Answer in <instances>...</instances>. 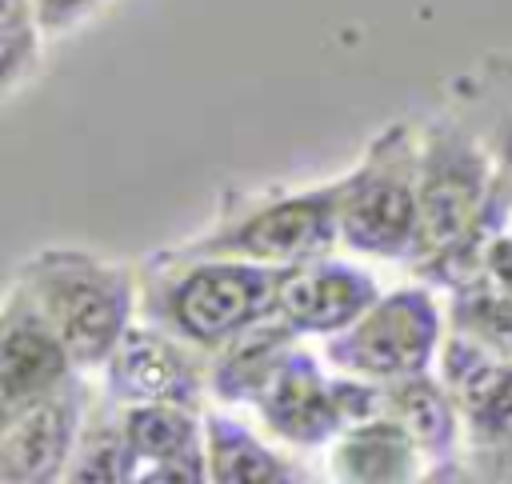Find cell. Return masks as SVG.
I'll use <instances>...</instances> for the list:
<instances>
[{"label":"cell","mask_w":512,"mask_h":484,"mask_svg":"<svg viewBox=\"0 0 512 484\" xmlns=\"http://www.w3.org/2000/svg\"><path fill=\"white\" fill-rule=\"evenodd\" d=\"M512 444V364L488 388L480 404L464 412V448H500Z\"/></svg>","instance_id":"21"},{"label":"cell","mask_w":512,"mask_h":484,"mask_svg":"<svg viewBox=\"0 0 512 484\" xmlns=\"http://www.w3.org/2000/svg\"><path fill=\"white\" fill-rule=\"evenodd\" d=\"M448 108L468 120L512 192V56H484L476 68L452 76Z\"/></svg>","instance_id":"15"},{"label":"cell","mask_w":512,"mask_h":484,"mask_svg":"<svg viewBox=\"0 0 512 484\" xmlns=\"http://www.w3.org/2000/svg\"><path fill=\"white\" fill-rule=\"evenodd\" d=\"M460 468H472L476 480H512V444L500 448H464Z\"/></svg>","instance_id":"23"},{"label":"cell","mask_w":512,"mask_h":484,"mask_svg":"<svg viewBox=\"0 0 512 484\" xmlns=\"http://www.w3.org/2000/svg\"><path fill=\"white\" fill-rule=\"evenodd\" d=\"M76 368L40 304L12 280L0 312V412L60 388Z\"/></svg>","instance_id":"11"},{"label":"cell","mask_w":512,"mask_h":484,"mask_svg":"<svg viewBox=\"0 0 512 484\" xmlns=\"http://www.w3.org/2000/svg\"><path fill=\"white\" fill-rule=\"evenodd\" d=\"M420 468H424V452L396 416L348 424L328 444V472L332 480L344 484H400V480H416Z\"/></svg>","instance_id":"14"},{"label":"cell","mask_w":512,"mask_h":484,"mask_svg":"<svg viewBox=\"0 0 512 484\" xmlns=\"http://www.w3.org/2000/svg\"><path fill=\"white\" fill-rule=\"evenodd\" d=\"M376 300H380V284L372 280V272L332 256H316V260L280 268L276 316L296 336L328 340L348 324H356Z\"/></svg>","instance_id":"9"},{"label":"cell","mask_w":512,"mask_h":484,"mask_svg":"<svg viewBox=\"0 0 512 484\" xmlns=\"http://www.w3.org/2000/svg\"><path fill=\"white\" fill-rule=\"evenodd\" d=\"M480 276H488L492 284H500V288L512 292V232H508V228H500V232L484 244Z\"/></svg>","instance_id":"24"},{"label":"cell","mask_w":512,"mask_h":484,"mask_svg":"<svg viewBox=\"0 0 512 484\" xmlns=\"http://www.w3.org/2000/svg\"><path fill=\"white\" fill-rule=\"evenodd\" d=\"M248 408H256L264 432L288 448H320L344 432L332 396V372H324L320 356L308 352L304 344H296L280 360V368L264 380V388Z\"/></svg>","instance_id":"10"},{"label":"cell","mask_w":512,"mask_h":484,"mask_svg":"<svg viewBox=\"0 0 512 484\" xmlns=\"http://www.w3.org/2000/svg\"><path fill=\"white\" fill-rule=\"evenodd\" d=\"M448 328L512 360V292L492 284L488 276H472L448 288Z\"/></svg>","instance_id":"19"},{"label":"cell","mask_w":512,"mask_h":484,"mask_svg":"<svg viewBox=\"0 0 512 484\" xmlns=\"http://www.w3.org/2000/svg\"><path fill=\"white\" fill-rule=\"evenodd\" d=\"M140 320L180 336L204 356L276 312L280 268L232 256L156 252L140 272Z\"/></svg>","instance_id":"2"},{"label":"cell","mask_w":512,"mask_h":484,"mask_svg":"<svg viewBox=\"0 0 512 484\" xmlns=\"http://www.w3.org/2000/svg\"><path fill=\"white\" fill-rule=\"evenodd\" d=\"M444 328L448 324L432 292L424 284H404V288L380 292V300L356 324L328 336L324 364L392 384L400 376L436 368Z\"/></svg>","instance_id":"6"},{"label":"cell","mask_w":512,"mask_h":484,"mask_svg":"<svg viewBox=\"0 0 512 484\" xmlns=\"http://www.w3.org/2000/svg\"><path fill=\"white\" fill-rule=\"evenodd\" d=\"M92 408L84 372H72L60 388L0 412V480L4 484H48L64 480L72 448Z\"/></svg>","instance_id":"7"},{"label":"cell","mask_w":512,"mask_h":484,"mask_svg":"<svg viewBox=\"0 0 512 484\" xmlns=\"http://www.w3.org/2000/svg\"><path fill=\"white\" fill-rule=\"evenodd\" d=\"M104 396L132 408V404H188L200 408L208 392V356L180 336L136 320L112 356L104 360Z\"/></svg>","instance_id":"8"},{"label":"cell","mask_w":512,"mask_h":484,"mask_svg":"<svg viewBox=\"0 0 512 484\" xmlns=\"http://www.w3.org/2000/svg\"><path fill=\"white\" fill-rule=\"evenodd\" d=\"M40 36H44V28H40L32 0H4V8H0V80H4V92H12L36 68Z\"/></svg>","instance_id":"20"},{"label":"cell","mask_w":512,"mask_h":484,"mask_svg":"<svg viewBox=\"0 0 512 484\" xmlns=\"http://www.w3.org/2000/svg\"><path fill=\"white\" fill-rule=\"evenodd\" d=\"M508 232H512V220H508Z\"/></svg>","instance_id":"25"},{"label":"cell","mask_w":512,"mask_h":484,"mask_svg":"<svg viewBox=\"0 0 512 484\" xmlns=\"http://www.w3.org/2000/svg\"><path fill=\"white\" fill-rule=\"evenodd\" d=\"M388 388V416H396L408 436L416 440V448L424 452V464L440 468L432 476H456L452 468H460V452H464V412L452 396V388L440 380V372H412L400 376Z\"/></svg>","instance_id":"13"},{"label":"cell","mask_w":512,"mask_h":484,"mask_svg":"<svg viewBox=\"0 0 512 484\" xmlns=\"http://www.w3.org/2000/svg\"><path fill=\"white\" fill-rule=\"evenodd\" d=\"M136 476H140V464H136V452L128 444L124 408L100 392V404L92 400V408H88V420L80 428V440L72 448L64 480L120 484V480H136Z\"/></svg>","instance_id":"18"},{"label":"cell","mask_w":512,"mask_h":484,"mask_svg":"<svg viewBox=\"0 0 512 484\" xmlns=\"http://www.w3.org/2000/svg\"><path fill=\"white\" fill-rule=\"evenodd\" d=\"M124 408V404H120ZM128 444L136 452L144 484H200L208 480L204 456V412L188 404H132L124 408Z\"/></svg>","instance_id":"12"},{"label":"cell","mask_w":512,"mask_h":484,"mask_svg":"<svg viewBox=\"0 0 512 484\" xmlns=\"http://www.w3.org/2000/svg\"><path fill=\"white\" fill-rule=\"evenodd\" d=\"M420 132L408 120L380 128L352 172L340 176V248L372 260H400L416 236Z\"/></svg>","instance_id":"5"},{"label":"cell","mask_w":512,"mask_h":484,"mask_svg":"<svg viewBox=\"0 0 512 484\" xmlns=\"http://www.w3.org/2000/svg\"><path fill=\"white\" fill-rule=\"evenodd\" d=\"M204 456L208 480L216 484H292L300 480L296 464L272 452L252 428L224 412H204Z\"/></svg>","instance_id":"17"},{"label":"cell","mask_w":512,"mask_h":484,"mask_svg":"<svg viewBox=\"0 0 512 484\" xmlns=\"http://www.w3.org/2000/svg\"><path fill=\"white\" fill-rule=\"evenodd\" d=\"M100 4H104V0H32L44 36H60V32H68L72 24H80V20H84L88 12H96Z\"/></svg>","instance_id":"22"},{"label":"cell","mask_w":512,"mask_h":484,"mask_svg":"<svg viewBox=\"0 0 512 484\" xmlns=\"http://www.w3.org/2000/svg\"><path fill=\"white\" fill-rule=\"evenodd\" d=\"M340 248V176L296 192H232L216 220L176 244L184 256H232L272 268L304 264Z\"/></svg>","instance_id":"4"},{"label":"cell","mask_w":512,"mask_h":484,"mask_svg":"<svg viewBox=\"0 0 512 484\" xmlns=\"http://www.w3.org/2000/svg\"><path fill=\"white\" fill-rule=\"evenodd\" d=\"M304 336H296L276 312L260 324H252L248 332H240L232 344H224L220 352L208 356V392L224 404H252L256 392L264 388V380L280 368V360L300 344Z\"/></svg>","instance_id":"16"},{"label":"cell","mask_w":512,"mask_h":484,"mask_svg":"<svg viewBox=\"0 0 512 484\" xmlns=\"http://www.w3.org/2000/svg\"><path fill=\"white\" fill-rule=\"evenodd\" d=\"M12 280L52 320L80 372L104 368L120 336L140 320V276L84 248H44Z\"/></svg>","instance_id":"3"},{"label":"cell","mask_w":512,"mask_h":484,"mask_svg":"<svg viewBox=\"0 0 512 484\" xmlns=\"http://www.w3.org/2000/svg\"><path fill=\"white\" fill-rule=\"evenodd\" d=\"M508 220L512 192L488 148L460 112H436L420 128V196L416 236L404 256L408 272L440 288L480 276L484 244L508 228Z\"/></svg>","instance_id":"1"}]
</instances>
